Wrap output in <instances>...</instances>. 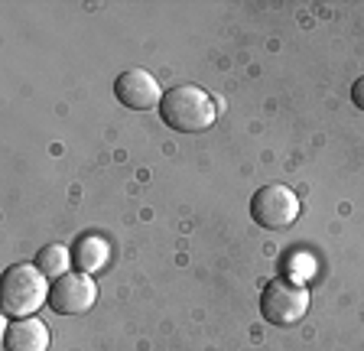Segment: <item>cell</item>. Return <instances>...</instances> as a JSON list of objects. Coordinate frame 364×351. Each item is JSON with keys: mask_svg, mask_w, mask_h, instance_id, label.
<instances>
[{"mask_svg": "<svg viewBox=\"0 0 364 351\" xmlns=\"http://www.w3.org/2000/svg\"><path fill=\"white\" fill-rule=\"evenodd\" d=\"M4 313L14 319H26L33 315L43 303H49V290H46V276L39 274L36 264H16L4 274Z\"/></svg>", "mask_w": 364, "mask_h": 351, "instance_id": "obj_2", "label": "cell"}, {"mask_svg": "<svg viewBox=\"0 0 364 351\" xmlns=\"http://www.w3.org/2000/svg\"><path fill=\"white\" fill-rule=\"evenodd\" d=\"M4 348L7 351H46L49 348V328H46V322L33 319V315L16 319L4 332Z\"/></svg>", "mask_w": 364, "mask_h": 351, "instance_id": "obj_7", "label": "cell"}, {"mask_svg": "<svg viewBox=\"0 0 364 351\" xmlns=\"http://www.w3.org/2000/svg\"><path fill=\"white\" fill-rule=\"evenodd\" d=\"M114 98L124 107H130V111H150V107H156L163 101V94H159V82L150 72L127 69L114 82Z\"/></svg>", "mask_w": 364, "mask_h": 351, "instance_id": "obj_6", "label": "cell"}, {"mask_svg": "<svg viewBox=\"0 0 364 351\" xmlns=\"http://www.w3.org/2000/svg\"><path fill=\"white\" fill-rule=\"evenodd\" d=\"M68 264H72V254H68L62 244H46V247H39V254H36L39 274L53 276V280H59V276L68 274Z\"/></svg>", "mask_w": 364, "mask_h": 351, "instance_id": "obj_9", "label": "cell"}, {"mask_svg": "<svg viewBox=\"0 0 364 351\" xmlns=\"http://www.w3.org/2000/svg\"><path fill=\"white\" fill-rule=\"evenodd\" d=\"M309 309V293L296 280H270L260 293V313L270 325H296Z\"/></svg>", "mask_w": 364, "mask_h": 351, "instance_id": "obj_3", "label": "cell"}, {"mask_svg": "<svg viewBox=\"0 0 364 351\" xmlns=\"http://www.w3.org/2000/svg\"><path fill=\"white\" fill-rule=\"evenodd\" d=\"M250 218L267 231H280L299 218V195L287 185H264L250 199Z\"/></svg>", "mask_w": 364, "mask_h": 351, "instance_id": "obj_4", "label": "cell"}, {"mask_svg": "<svg viewBox=\"0 0 364 351\" xmlns=\"http://www.w3.org/2000/svg\"><path fill=\"white\" fill-rule=\"evenodd\" d=\"M351 101H355L358 111H364V75L358 78L355 85H351Z\"/></svg>", "mask_w": 364, "mask_h": 351, "instance_id": "obj_10", "label": "cell"}, {"mask_svg": "<svg viewBox=\"0 0 364 351\" xmlns=\"http://www.w3.org/2000/svg\"><path fill=\"white\" fill-rule=\"evenodd\" d=\"M98 299V286L88 274H65L53 283L49 290V306L59 315H82L88 313Z\"/></svg>", "mask_w": 364, "mask_h": 351, "instance_id": "obj_5", "label": "cell"}, {"mask_svg": "<svg viewBox=\"0 0 364 351\" xmlns=\"http://www.w3.org/2000/svg\"><path fill=\"white\" fill-rule=\"evenodd\" d=\"M215 107L212 94L202 92L198 85H179L173 92H163V101H159V117L163 124L179 134H202L215 124Z\"/></svg>", "mask_w": 364, "mask_h": 351, "instance_id": "obj_1", "label": "cell"}, {"mask_svg": "<svg viewBox=\"0 0 364 351\" xmlns=\"http://www.w3.org/2000/svg\"><path fill=\"white\" fill-rule=\"evenodd\" d=\"M107 257H111V247H107V241L98 234L78 237L75 247H72V264L78 267V274H98L107 264Z\"/></svg>", "mask_w": 364, "mask_h": 351, "instance_id": "obj_8", "label": "cell"}]
</instances>
